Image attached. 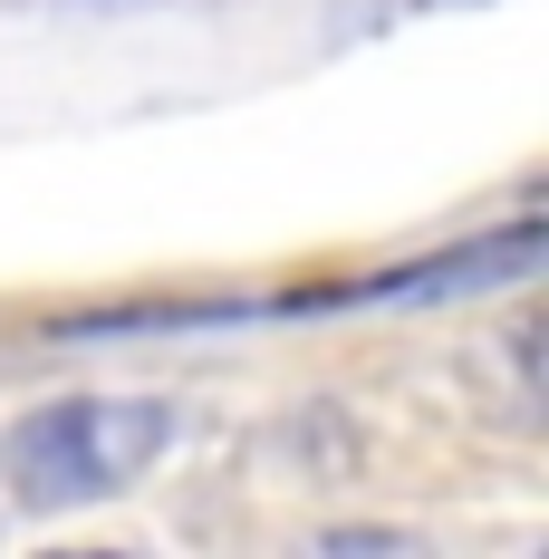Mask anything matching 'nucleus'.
<instances>
[{
	"mask_svg": "<svg viewBox=\"0 0 549 559\" xmlns=\"http://www.w3.org/2000/svg\"><path fill=\"white\" fill-rule=\"evenodd\" d=\"M183 435L174 395H49L0 435V483L29 511H77L135 492Z\"/></svg>",
	"mask_w": 549,
	"mask_h": 559,
	"instance_id": "nucleus-1",
	"label": "nucleus"
},
{
	"mask_svg": "<svg viewBox=\"0 0 549 559\" xmlns=\"http://www.w3.org/2000/svg\"><path fill=\"white\" fill-rule=\"evenodd\" d=\"M530 251H540V231L463 241V251H443V261H425V271H385V280H367V299H453V289H492V280H521V271H530Z\"/></svg>",
	"mask_w": 549,
	"mask_h": 559,
	"instance_id": "nucleus-2",
	"label": "nucleus"
}]
</instances>
